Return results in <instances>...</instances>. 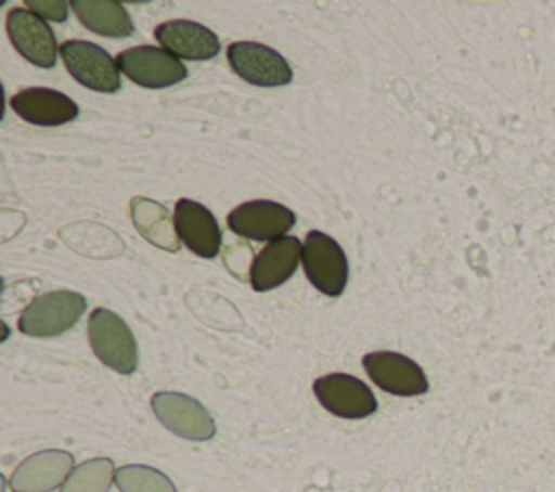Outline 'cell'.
Listing matches in <instances>:
<instances>
[{"label":"cell","instance_id":"cell-3","mask_svg":"<svg viewBox=\"0 0 555 492\" xmlns=\"http://www.w3.org/2000/svg\"><path fill=\"white\" fill-rule=\"evenodd\" d=\"M301 264L310 284L327 295L338 297L349 280V264L343 247L325 232L310 230L301 247Z\"/></svg>","mask_w":555,"mask_h":492},{"label":"cell","instance_id":"cell-8","mask_svg":"<svg viewBox=\"0 0 555 492\" xmlns=\"http://www.w3.org/2000/svg\"><path fill=\"white\" fill-rule=\"evenodd\" d=\"M312 392L330 414L340 418H366L377 410V399L371 388L362 379L347 373L317 377Z\"/></svg>","mask_w":555,"mask_h":492},{"label":"cell","instance_id":"cell-5","mask_svg":"<svg viewBox=\"0 0 555 492\" xmlns=\"http://www.w3.org/2000/svg\"><path fill=\"white\" fill-rule=\"evenodd\" d=\"M150 403L154 416L171 433L193 442H204L215 436V420L197 399L182 392L165 390L156 392Z\"/></svg>","mask_w":555,"mask_h":492},{"label":"cell","instance_id":"cell-1","mask_svg":"<svg viewBox=\"0 0 555 492\" xmlns=\"http://www.w3.org/2000/svg\"><path fill=\"white\" fill-rule=\"evenodd\" d=\"M87 336H89V345H91L95 358L104 366H108L121 375L134 373V368L139 364L137 340H134L132 329L119 314H115L113 310H106V308H95L89 314Z\"/></svg>","mask_w":555,"mask_h":492},{"label":"cell","instance_id":"cell-16","mask_svg":"<svg viewBox=\"0 0 555 492\" xmlns=\"http://www.w3.org/2000/svg\"><path fill=\"white\" fill-rule=\"evenodd\" d=\"M9 104L24 121L35 126H63L78 115V104L69 95L48 87H26Z\"/></svg>","mask_w":555,"mask_h":492},{"label":"cell","instance_id":"cell-4","mask_svg":"<svg viewBox=\"0 0 555 492\" xmlns=\"http://www.w3.org/2000/svg\"><path fill=\"white\" fill-rule=\"evenodd\" d=\"M59 54L67 67V72L87 89L100 93H115L121 87V76L117 61L98 43L69 39L61 43Z\"/></svg>","mask_w":555,"mask_h":492},{"label":"cell","instance_id":"cell-11","mask_svg":"<svg viewBox=\"0 0 555 492\" xmlns=\"http://www.w3.org/2000/svg\"><path fill=\"white\" fill-rule=\"evenodd\" d=\"M7 33L15 50L39 67H52L56 61V37L52 28L26 7H13L7 13Z\"/></svg>","mask_w":555,"mask_h":492},{"label":"cell","instance_id":"cell-18","mask_svg":"<svg viewBox=\"0 0 555 492\" xmlns=\"http://www.w3.org/2000/svg\"><path fill=\"white\" fill-rule=\"evenodd\" d=\"M115 466L108 457H93L78 464L59 492H108L115 481Z\"/></svg>","mask_w":555,"mask_h":492},{"label":"cell","instance_id":"cell-9","mask_svg":"<svg viewBox=\"0 0 555 492\" xmlns=\"http://www.w3.org/2000/svg\"><path fill=\"white\" fill-rule=\"evenodd\" d=\"M362 366L371 381L384 392L397 397H416L429 390L425 371L408 355L397 351H371L362 358Z\"/></svg>","mask_w":555,"mask_h":492},{"label":"cell","instance_id":"cell-20","mask_svg":"<svg viewBox=\"0 0 555 492\" xmlns=\"http://www.w3.org/2000/svg\"><path fill=\"white\" fill-rule=\"evenodd\" d=\"M26 9H30L33 13H37L39 17H46V20H52V22H65V17H67V9L72 7V4H67V2H59V0H54V2H43V0H26V4H24Z\"/></svg>","mask_w":555,"mask_h":492},{"label":"cell","instance_id":"cell-6","mask_svg":"<svg viewBox=\"0 0 555 492\" xmlns=\"http://www.w3.org/2000/svg\"><path fill=\"white\" fill-rule=\"evenodd\" d=\"M117 67L137 85L165 89L186 78V67L178 56L158 46H137L115 56Z\"/></svg>","mask_w":555,"mask_h":492},{"label":"cell","instance_id":"cell-12","mask_svg":"<svg viewBox=\"0 0 555 492\" xmlns=\"http://www.w3.org/2000/svg\"><path fill=\"white\" fill-rule=\"evenodd\" d=\"M176 236L199 258H215L221 247V230L215 215L195 199L182 197L173 208Z\"/></svg>","mask_w":555,"mask_h":492},{"label":"cell","instance_id":"cell-10","mask_svg":"<svg viewBox=\"0 0 555 492\" xmlns=\"http://www.w3.org/2000/svg\"><path fill=\"white\" fill-rule=\"evenodd\" d=\"M295 225V212L271 199H254L236 206L228 215V228L251 241H275Z\"/></svg>","mask_w":555,"mask_h":492},{"label":"cell","instance_id":"cell-15","mask_svg":"<svg viewBox=\"0 0 555 492\" xmlns=\"http://www.w3.org/2000/svg\"><path fill=\"white\" fill-rule=\"evenodd\" d=\"M154 37L167 52L186 61H208L221 50L217 35L191 20L163 22L154 28Z\"/></svg>","mask_w":555,"mask_h":492},{"label":"cell","instance_id":"cell-19","mask_svg":"<svg viewBox=\"0 0 555 492\" xmlns=\"http://www.w3.org/2000/svg\"><path fill=\"white\" fill-rule=\"evenodd\" d=\"M115 485L121 492H178L165 472L143 464H128L117 468Z\"/></svg>","mask_w":555,"mask_h":492},{"label":"cell","instance_id":"cell-17","mask_svg":"<svg viewBox=\"0 0 555 492\" xmlns=\"http://www.w3.org/2000/svg\"><path fill=\"white\" fill-rule=\"evenodd\" d=\"M72 11L85 28L104 37H128L132 33V20L117 0H74Z\"/></svg>","mask_w":555,"mask_h":492},{"label":"cell","instance_id":"cell-7","mask_svg":"<svg viewBox=\"0 0 555 492\" xmlns=\"http://www.w3.org/2000/svg\"><path fill=\"white\" fill-rule=\"evenodd\" d=\"M228 61L234 74L249 85L282 87L293 80V69L286 59L258 41H234L228 46Z\"/></svg>","mask_w":555,"mask_h":492},{"label":"cell","instance_id":"cell-13","mask_svg":"<svg viewBox=\"0 0 555 492\" xmlns=\"http://www.w3.org/2000/svg\"><path fill=\"white\" fill-rule=\"evenodd\" d=\"M74 468L72 453L46 449L20 462L9 479V485L13 492H48L63 485Z\"/></svg>","mask_w":555,"mask_h":492},{"label":"cell","instance_id":"cell-2","mask_svg":"<svg viewBox=\"0 0 555 492\" xmlns=\"http://www.w3.org/2000/svg\"><path fill=\"white\" fill-rule=\"evenodd\" d=\"M87 299L74 290H52L35 297L20 314L17 329L35 338H52L72 329L82 312Z\"/></svg>","mask_w":555,"mask_h":492},{"label":"cell","instance_id":"cell-14","mask_svg":"<svg viewBox=\"0 0 555 492\" xmlns=\"http://www.w3.org/2000/svg\"><path fill=\"white\" fill-rule=\"evenodd\" d=\"M301 247L297 236H282L267 243L249 267V284L254 290L264 293L284 284L301 262Z\"/></svg>","mask_w":555,"mask_h":492}]
</instances>
